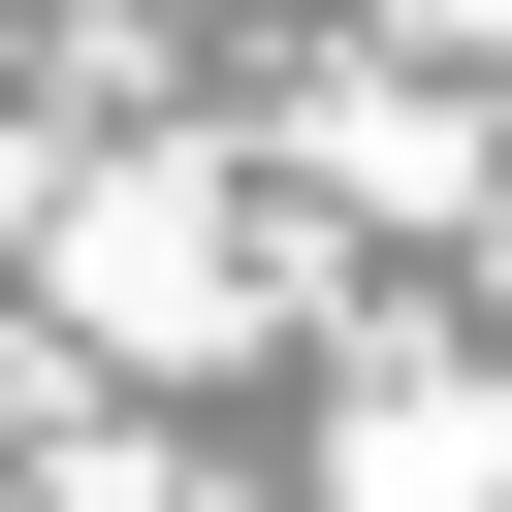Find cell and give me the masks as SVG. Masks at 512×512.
I'll return each instance as SVG.
<instances>
[{"mask_svg": "<svg viewBox=\"0 0 512 512\" xmlns=\"http://www.w3.org/2000/svg\"><path fill=\"white\" fill-rule=\"evenodd\" d=\"M64 288H96V320H128V352H224V320H256V224H224V192H192V160H128V192H96V224H64Z\"/></svg>", "mask_w": 512, "mask_h": 512, "instance_id": "1", "label": "cell"}, {"mask_svg": "<svg viewBox=\"0 0 512 512\" xmlns=\"http://www.w3.org/2000/svg\"><path fill=\"white\" fill-rule=\"evenodd\" d=\"M320 512H512V384H480V352H384V384L320 416Z\"/></svg>", "mask_w": 512, "mask_h": 512, "instance_id": "2", "label": "cell"}]
</instances>
